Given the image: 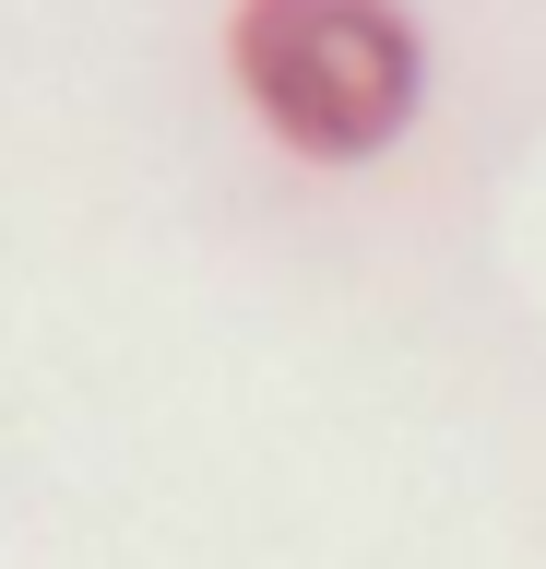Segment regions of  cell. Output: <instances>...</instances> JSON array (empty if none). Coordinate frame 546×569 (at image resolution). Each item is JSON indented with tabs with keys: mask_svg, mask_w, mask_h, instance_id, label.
Wrapping results in <instances>:
<instances>
[{
	"mask_svg": "<svg viewBox=\"0 0 546 569\" xmlns=\"http://www.w3.org/2000/svg\"><path fill=\"white\" fill-rule=\"evenodd\" d=\"M226 60L297 154H380L416 119V24L393 0H250Z\"/></svg>",
	"mask_w": 546,
	"mask_h": 569,
	"instance_id": "1",
	"label": "cell"
}]
</instances>
